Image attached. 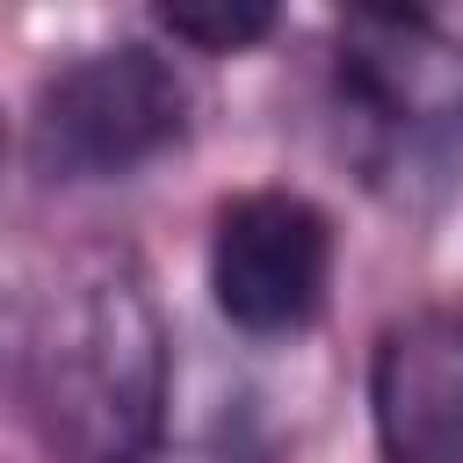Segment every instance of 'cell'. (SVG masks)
I'll list each match as a JSON object with an SVG mask.
<instances>
[{
  "mask_svg": "<svg viewBox=\"0 0 463 463\" xmlns=\"http://www.w3.org/2000/svg\"><path fill=\"white\" fill-rule=\"evenodd\" d=\"M166 376V318L130 260L72 275L29 333V405L58 463H152Z\"/></svg>",
  "mask_w": 463,
  "mask_h": 463,
  "instance_id": "1",
  "label": "cell"
},
{
  "mask_svg": "<svg viewBox=\"0 0 463 463\" xmlns=\"http://www.w3.org/2000/svg\"><path fill=\"white\" fill-rule=\"evenodd\" d=\"M195 87L159 43H101L43 72L29 101L36 181H130L188 145Z\"/></svg>",
  "mask_w": 463,
  "mask_h": 463,
  "instance_id": "2",
  "label": "cell"
},
{
  "mask_svg": "<svg viewBox=\"0 0 463 463\" xmlns=\"http://www.w3.org/2000/svg\"><path fill=\"white\" fill-rule=\"evenodd\" d=\"M203 282L239 340H297L333 289V217L304 188H246L210 217Z\"/></svg>",
  "mask_w": 463,
  "mask_h": 463,
  "instance_id": "3",
  "label": "cell"
},
{
  "mask_svg": "<svg viewBox=\"0 0 463 463\" xmlns=\"http://www.w3.org/2000/svg\"><path fill=\"white\" fill-rule=\"evenodd\" d=\"M340 123L383 152H427L463 101V58L427 7H347L333 51Z\"/></svg>",
  "mask_w": 463,
  "mask_h": 463,
  "instance_id": "4",
  "label": "cell"
},
{
  "mask_svg": "<svg viewBox=\"0 0 463 463\" xmlns=\"http://www.w3.org/2000/svg\"><path fill=\"white\" fill-rule=\"evenodd\" d=\"M369 427L383 463H463V304H420L376 333Z\"/></svg>",
  "mask_w": 463,
  "mask_h": 463,
  "instance_id": "5",
  "label": "cell"
},
{
  "mask_svg": "<svg viewBox=\"0 0 463 463\" xmlns=\"http://www.w3.org/2000/svg\"><path fill=\"white\" fill-rule=\"evenodd\" d=\"M152 22H159V36H166V43H181V51L232 58V51L268 43L282 14H275V7H260V0H195V7H159Z\"/></svg>",
  "mask_w": 463,
  "mask_h": 463,
  "instance_id": "6",
  "label": "cell"
}]
</instances>
